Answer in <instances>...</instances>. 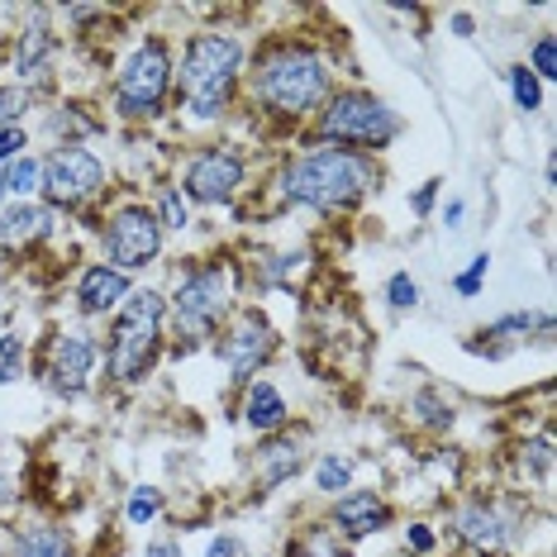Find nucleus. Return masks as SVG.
<instances>
[{
	"label": "nucleus",
	"mask_w": 557,
	"mask_h": 557,
	"mask_svg": "<svg viewBox=\"0 0 557 557\" xmlns=\"http://www.w3.org/2000/svg\"><path fill=\"white\" fill-rule=\"evenodd\" d=\"M34 91H24V86L15 82H0V129H15V124H24V115L34 110Z\"/></svg>",
	"instance_id": "obj_35"
},
{
	"label": "nucleus",
	"mask_w": 557,
	"mask_h": 557,
	"mask_svg": "<svg viewBox=\"0 0 557 557\" xmlns=\"http://www.w3.org/2000/svg\"><path fill=\"white\" fill-rule=\"evenodd\" d=\"M324 524L352 548V543H362V539H372V534H382V529L396 524V505L372 486H352V491H344V496L329 500Z\"/></svg>",
	"instance_id": "obj_15"
},
{
	"label": "nucleus",
	"mask_w": 557,
	"mask_h": 557,
	"mask_svg": "<svg viewBox=\"0 0 557 557\" xmlns=\"http://www.w3.org/2000/svg\"><path fill=\"white\" fill-rule=\"evenodd\" d=\"M206 557H252V543L234 529H220V534L206 539Z\"/></svg>",
	"instance_id": "obj_37"
},
{
	"label": "nucleus",
	"mask_w": 557,
	"mask_h": 557,
	"mask_svg": "<svg viewBox=\"0 0 557 557\" xmlns=\"http://www.w3.org/2000/svg\"><path fill=\"white\" fill-rule=\"evenodd\" d=\"M138 557H186V548H182V539L158 534V539H148V543H144V553H138Z\"/></svg>",
	"instance_id": "obj_40"
},
{
	"label": "nucleus",
	"mask_w": 557,
	"mask_h": 557,
	"mask_svg": "<svg viewBox=\"0 0 557 557\" xmlns=\"http://www.w3.org/2000/svg\"><path fill=\"white\" fill-rule=\"evenodd\" d=\"M176 191L191 200V210H230L238 206V196L248 191V153L244 144H230V138H214V144H200L191 158L182 162V176H176Z\"/></svg>",
	"instance_id": "obj_8"
},
{
	"label": "nucleus",
	"mask_w": 557,
	"mask_h": 557,
	"mask_svg": "<svg viewBox=\"0 0 557 557\" xmlns=\"http://www.w3.org/2000/svg\"><path fill=\"white\" fill-rule=\"evenodd\" d=\"M44 129L53 138V148H86L91 138L106 134V120L91 115V106H82V100H62V106L48 110Z\"/></svg>",
	"instance_id": "obj_21"
},
{
	"label": "nucleus",
	"mask_w": 557,
	"mask_h": 557,
	"mask_svg": "<svg viewBox=\"0 0 557 557\" xmlns=\"http://www.w3.org/2000/svg\"><path fill=\"white\" fill-rule=\"evenodd\" d=\"M176 91V48L162 34L138 39L110 77V115L120 124H153L168 115Z\"/></svg>",
	"instance_id": "obj_7"
},
{
	"label": "nucleus",
	"mask_w": 557,
	"mask_h": 557,
	"mask_svg": "<svg viewBox=\"0 0 557 557\" xmlns=\"http://www.w3.org/2000/svg\"><path fill=\"white\" fill-rule=\"evenodd\" d=\"M15 500H20V481L5 467V458H0V505H15Z\"/></svg>",
	"instance_id": "obj_42"
},
{
	"label": "nucleus",
	"mask_w": 557,
	"mask_h": 557,
	"mask_svg": "<svg viewBox=\"0 0 557 557\" xmlns=\"http://www.w3.org/2000/svg\"><path fill=\"white\" fill-rule=\"evenodd\" d=\"M162 248H168V234H162L153 206L120 200L115 210H106V220H100V262L120 268L124 276H138L158 268Z\"/></svg>",
	"instance_id": "obj_10"
},
{
	"label": "nucleus",
	"mask_w": 557,
	"mask_h": 557,
	"mask_svg": "<svg viewBox=\"0 0 557 557\" xmlns=\"http://www.w3.org/2000/svg\"><path fill=\"white\" fill-rule=\"evenodd\" d=\"M29 376V338L0 334V386H15Z\"/></svg>",
	"instance_id": "obj_31"
},
{
	"label": "nucleus",
	"mask_w": 557,
	"mask_h": 557,
	"mask_svg": "<svg viewBox=\"0 0 557 557\" xmlns=\"http://www.w3.org/2000/svg\"><path fill=\"white\" fill-rule=\"evenodd\" d=\"M282 557H352V548L329 524H306L286 539Z\"/></svg>",
	"instance_id": "obj_26"
},
{
	"label": "nucleus",
	"mask_w": 557,
	"mask_h": 557,
	"mask_svg": "<svg viewBox=\"0 0 557 557\" xmlns=\"http://www.w3.org/2000/svg\"><path fill=\"white\" fill-rule=\"evenodd\" d=\"M524 338H539V344H553V314L548 310H510V314H500V320H491V324H481L472 338H467V352L472 358H505L515 344H524Z\"/></svg>",
	"instance_id": "obj_16"
},
{
	"label": "nucleus",
	"mask_w": 557,
	"mask_h": 557,
	"mask_svg": "<svg viewBox=\"0 0 557 557\" xmlns=\"http://www.w3.org/2000/svg\"><path fill=\"white\" fill-rule=\"evenodd\" d=\"M0 182H5L10 200H39V182H44V162L39 153H24L10 168H0Z\"/></svg>",
	"instance_id": "obj_28"
},
{
	"label": "nucleus",
	"mask_w": 557,
	"mask_h": 557,
	"mask_svg": "<svg viewBox=\"0 0 557 557\" xmlns=\"http://www.w3.org/2000/svg\"><path fill=\"white\" fill-rule=\"evenodd\" d=\"M438 220H443V230H462V220H467V200H462V196L443 200V206H438Z\"/></svg>",
	"instance_id": "obj_41"
},
{
	"label": "nucleus",
	"mask_w": 557,
	"mask_h": 557,
	"mask_svg": "<svg viewBox=\"0 0 557 557\" xmlns=\"http://www.w3.org/2000/svg\"><path fill=\"white\" fill-rule=\"evenodd\" d=\"M10 206V196H5V182H0V210H5Z\"/></svg>",
	"instance_id": "obj_45"
},
{
	"label": "nucleus",
	"mask_w": 557,
	"mask_h": 557,
	"mask_svg": "<svg viewBox=\"0 0 557 557\" xmlns=\"http://www.w3.org/2000/svg\"><path fill=\"white\" fill-rule=\"evenodd\" d=\"M334 58L324 53L320 44L300 39V34H286V39L262 44L258 53H248L244 67V91L248 106L258 110L262 120L286 124V129H300L320 115V106L334 91Z\"/></svg>",
	"instance_id": "obj_1"
},
{
	"label": "nucleus",
	"mask_w": 557,
	"mask_h": 557,
	"mask_svg": "<svg viewBox=\"0 0 557 557\" xmlns=\"http://www.w3.org/2000/svg\"><path fill=\"white\" fill-rule=\"evenodd\" d=\"M134 290V276H124L120 268H110V262H86L77 272V282H72V310L82 314V320H110L124 300H129Z\"/></svg>",
	"instance_id": "obj_18"
},
{
	"label": "nucleus",
	"mask_w": 557,
	"mask_h": 557,
	"mask_svg": "<svg viewBox=\"0 0 557 557\" xmlns=\"http://www.w3.org/2000/svg\"><path fill=\"white\" fill-rule=\"evenodd\" d=\"M505 91H510V106L519 110V115H539L548 86H543L534 72L524 67V62H510V67H505Z\"/></svg>",
	"instance_id": "obj_27"
},
{
	"label": "nucleus",
	"mask_w": 557,
	"mask_h": 557,
	"mask_svg": "<svg viewBox=\"0 0 557 557\" xmlns=\"http://www.w3.org/2000/svg\"><path fill=\"white\" fill-rule=\"evenodd\" d=\"M29 153V129L15 124V129H0V168H10L15 158Z\"/></svg>",
	"instance_id": "obj_39"
},
{
	"label": "nucleus",
	"mask_w": 557,
	"mask_h": 557,
	"mask_svg": "<svg viewBox=\"0 0 557 557\" xmlns=\"http://www.w3.org/2000/svg\"><path fill=\"white\" fill-rule=\"evenodd\" d=\"M162 510H168V496H162V486H134L129 496H124V524H129V529L158 524Z\"/></svg>",
	"instance_id": "obj_30"
},
{
	"label": "nucleus",
	"mask_w": 557,
	"mask_h": 557,
	"mask_svg": "<svg viewBox=\"0 0 557 557\" xmlns=\"http://www.w3.org/2000/svg\"><path fill=\"white\" fill-rule=\"evenodd\" d=\"M453 34H458V39H472V34H476V20L467 15V10H458V15H453Z\"/></svg>",
	"instance_id": "obj_43"
},
{
	"label": "nucleus",
	"mask_w": 557,
	"mask_h": 557,
	"mask_svg": "<svg viewBox=\"0 0 557 557\" xmlns=\"http://www.w3.org/2000/svg\"><path fill=\"white\" fill-rule=\"evenodd\" d=\"M53 10H34V20L24 24L10 44V72H15V86L24 91H48L58 82V62H62V34L53 29Z\"/></svg>",
	"instance_id": "obj_13"
},
{
	"label": "nucleus",
	"mask_w": 557,
	"mask_h": 557,
	"mask_svg": "<svg viewBox=\"0 0 557 557\" xmlns=\"http://www.w3.org/2000/svg\"><path fill=\"white\" fill-rule=\"evenodd\" d=\"M382 300L396 314H405V310H420V300H424V290H420V282H414L410 272H391L386 276V286H382Z\"/></svg>",
	"instance_id": "obj_34"
},
{
	"label": "nucleus",
	"mask_w": 557,
	"mask_h": 557,
	"mask_svg": "<svg viewBox=\"0 0 557 557\" xmlns=\"http://www.w3.org/2000/svg\"><path fill=\"white\" fill-rule=\"evenodd\" d=\"M168 296V338H176V352H196L214 344L224 320L238 310V268L224 258H191L172 276Z\"/></svg>",
	"instance_id": "obj_5"
},
{
	"label": "nucleus",
	"mask_w": 557,
	"mask_h": 557,
	"mask_svg": "<svg viewBox=\"0 0 557 557\" xmlns=\"http://www.w3.org/2000/svg\"><path fill=\"white\" fill-rule=\"evenodd\" d=\"M39 162H44L39 200L58 214H82L100 206L110 191V168L96 148H48V153H39Z\"/></svg>",
	"instance_id": "obj_9"
},
{
	"label": "nucleus",
	"mask_w": 557,
	"mask_h": 557,
	"mask_svg": "<svg viewBox=\"0 0 557 557\" xmlns=\"http://www.w3.org/2000/svg\"><path fill=\"white\" fill-rule=\"evenodd\" d=\"M515 467L529 486H548V476H553V434L548 429L515 443Z\"/></svg>",
	"instance_id": "obj_23"
},
{
	"label": "nucleus",
	"mask_w": 557,
	"mask_h": 557,
	"mask_svg": "<svg viewBox=\"0 0 557 557\" xmlns=\"http://www.w3.org/2000/svg\"><path fill=\"white\" fill-rule=\"evenodd\" d=\"M519 524H524V519L496 496H467V500L453 505V515H448L453 539L467 543V548H476V553L510 548V543L519 539Z\"/></svg>",
	"instance_id": "obj_14"
},
{
	"label": "nucleus",
	"mask_w": 557,
	"mask_h": 557,
	"mask_svg": "<svg viewBox=\"0 0 557 557\" xmlns=\"http://www.w3.org/2000/svg\"><path fill=\"white\" fill-rule=\"evenodd\" d=\"M310 124H314V144L348 148V153L362 158L386 153L405 134V115L372 86H334Z\"/></svg>",
	"instance_id": "obj_6"
},
{
	"label": "nucleus",
	"mask_w": 557,
	"mask_h": 557,
	"mask_svg": "<svg viewBox=\"0 0 557 557\" xmlns=\"http://www.w3.org/2000/svg\"><path fill=\"white\" fill-rule=\"evenodd\" d=\"M405 410H410V420L424 429V434H448L453 429V420H458V414H453V400L443 396L438 386H420L410 396V405H405Z\"/></svg>",
	"instance_id": "obj_24"
},
{
	"label": "nucleus",
	"mask_w": 557,
	"mask_h": 557,
	"mask_svg": "<svg viewBox=\"0 0 557 557\" xmlns=\"http://www.w3.org/2000/svg\"><path fill=\"white\" fill-rule=\"evenodd\" d=\"M486 276H491V252H472L462 272H453V296L462 300H476L486 290Z\"/></svg>",
	"instance_id": "obj_33"
},
{
	"label": "nucleus",
	"mask_w": 557,
	"mask_h": 557,
	"mask_svg": "<svg viewBox=\"0 0 557 557\" xmlns=\"http://www.w3.org/2000/svg\"><path fill=\"white\" fill-rule=\"evenodd\" d=\"M238 414H244V424L258 438H272V434H286L290 400H286V391L276 382H268V376H252V382L244 386V405H238Z\"/></svg>",
	"instance_id": "obj_20"
},
{
	"label": "nucleus",
	"mask_w": 557,
	"mask_h": 557,
	"mask_svg": "<svg viewBox=\"0 0 557 557\" xmlns=\"http://www.w3.org/2000/svg\"><path fill=\"white\" fill-rule=\"evenodd\" d=\"M524 67L534 72V77L543 86H553L557 82V34L553 29H543L534 44H529V58H524Z\"/></svg>",
	"instance_id": "obj_32"
},
{
	"label": "nucleus",
	"mask_w": 557,
	"mask_h": 557,
	"mask_svg": "<svg viewBox=\"0 0 557 557\" xmlns=\"http://www.w3.org/2000/svg\"><path fill=\"white\" fill-rule=\"evenodd\" d=\"M543 186H548V191L557 186V158L553 153H548V162H543Z\"/></svg>",
	"instance_id": "obj_44"
},
{
	"label": "nucleus",
	"mask_w": 557,
	"mask_h": 557,
	"mask_svg": "<svg viewBox=\"0 0 557 557\" xmlns=\"http://www.w3.org/2000/svg\"><path fill=\"white\" fill-rule=\"evenodd\" d=\"M153 214H158L162 234H191V224H196L191 200H186L182 191H176V186H162L158 200H153Z\"/></svg>",
	"instance_id": "obj_29"
},
{
	"label": "nucleus",
	"mask_w": 557,
	"mask_h": 557,
	"mask_svg": "<svg viewBox=\"0 0 557 557\" xmlns=\"http://www.w3.org/2000/svg\"><path fill=\"white\" fill-rule=\"evenodd\" d=\"M210 348L224 372H230V386L244 391L252 376L268 372V362L276 358V348H282V334H276V324L258 306H238L230 320H224L220 334H214Z\"/></svg>",
	"instance_id": "obj_11"
},
{
	"label": "nucleus",
	"mask_w": 557,
	"mask_h": 557,
	"mask_svg": "<svg viewBox=\"0 0 557 557\" xmlns=\"http://www.w3.org/2000/svg\"><path fill=\"white\" fill-rule=\"evenodd\" d=\"M62 214L48 210L44 200H10L0 210V258H29L58 234Z\"/></svg>",
	"instance_id": "obj_17"
},
{
	"label": "nucleus",
	"mask_w": 557,
	"mask_h": 557,
	"mask_svg": "<svg viewBox=\"0 0 557 557\" xmlns=\"http://www.w3.org/2000/svg\"><path fill=\"white\" fill-rule=\"evenodd\" d=\"M310 481H314V491L329 496V500L344 496V491L358 486V458H348V453H320V462H314Z\"/></svg>",
	"instance_id": "obj_25"
},
{
	"label": "nucleus",
	"mask_w": 557,
	"mask_h": 557,
	"mask_svg": "<svg viewBox=\"0 0 557 557\" xmlns=\"http://www.w3.org/2000/svg\"><path fill=\"white\" fill-rule=\"evenodd\" d=\"M300 472H306V443L296 434L258 438V448H252V486H258V496L290 486Z\"/></svg>",
	"instance_id": "obj_19"
},
{
	"label": "nucleus",
	"mask_w": 557,
	"mask_h": 557,
	"mask_svg": "<svg viewBox=\"0 0 557 557\" xmlns=\"http://www.w3.org/2000/svg\"><path fill=\"white\" fill-rule=\"evenodd\" d=\"M39 382L58 400H82L100 382V338L91 329H53L39 358Z\"/></svg>",
	"instance_id": "obj_12"
},
{
	"label": "nucleus",
	"mask_w": 557,
	"mask_h": 557,
	"mask_svg": "<svg viewBox=\"0 0 557 557\" xmlns=\"http://www.w3.org/2000/svg\"><path fill=\"white\" fill-rule=\"evenodd\" d=\"M382 186L376 158L348 153V148L314 144L306 153L282 158L272 176V191L282 196L286 210H310V214H348Z\"/></svg>",
	"instance_id": "obj_2"
},
{
	"label": "nucleus",
	"mask_w": 557,
	"mask_h": 557,
	"mask_svg": "<svg viewBox=\"0 0 557 557\" xmlns=\"http://www.w3.org/2000/svg\"><path fill=\"white\" fill-rule=\"evenodd\" d=\"M168 352V296L158 286H134L129 300L110 314L106 338H100V367L106 386L144 391Z\"/></svg>",
	"instance_id": "obj_4"
},
{
	"label": "nucleus",
	"mask_w": 557,
	"mask_h": 557,
	"mask_svg": "<svg viewBox=\"0 0 557 557\" xmlns=\"http://www.w3.org/2000/svg\"><path fill=\"white\" fill-rule=\"evenodd\" d=\"M438 200H443V176H429V182H420V186H414L405 206H410V214H414V220H429V214L438 210Z\"/></svg>",
	"instance_id": "obj_36"
},
{
	"label": "nucleus",
	"mask_w": 557,
	"mask_h": 557,
	"mask_svg": "<svg viewBox=\"0 0 557 557\" xmlns=\"http://www.w3.org/2000/svg\"><path fill=\"white\" fill-rule=\"evenodd\" d=\"M248 44L234 29H196L186 34L182 58H176V91L172 100L186 110L191 124L230 120L238 91H244Z\"/></svg>",
	"instance_id": "obj_3"
},
{
	"label": "nucleus",
	"mask_w": 557,
	"mask_h": 557,
	"mask_svg": "<svg viewBox=\"0 0 557 557\" xmlns=\"http://www.w3.org/2000/svg\"><path fill=\"white\" fill-rule=\"evenodd\" d=\"M434 548H438V529H434V524H424V519H410V524H405V553L429 557Z\"/></svg>",
	"instance_id": "obj_38"
},
{
	"label": "nucleus",
	"mask_w": 557,
	"mask_h": 557,
	"mask_svg": "<svg viewBox=\"0 0 557 557\" xmlns=\"http://www.w3.org/2000/svg\"><path fill=\"white\" fill-rule=\"evenodd\" d=\"M5 557H77V543H72V534L62 524H53V519H34V524L15 529Z\"/></svg>",
	"instance_id": "obj_22"
}]
</instances>
